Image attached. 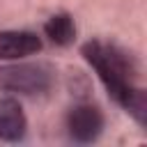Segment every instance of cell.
Masks as SVG:
<instances>
[{
  "instance_id": "6da1fadb",
  "label": "cell",
  "mask_w": 147,
  "mask_h": 147,
  "mask_svg": "<svg viewBox=\"0 0 147 147\" xmlns=\"http://www.w3.org/2000/svg\"><path fill=\"white\" fill-rule=\"evenodd\" d=\"M83 60L94 69L103 83L108 96L122 106L138 126L147 124V92L140 85V62L138 57L115 41L87 39L80 46Z\"/></svg>"
},
{
  "instance_id": "7a4b0ae2",
  "label": "cell",
  "mask_w": 147,
  "mask_h": 147,
  "mask_svg": "<svg viewBox=\"0 0 147 147\" xmlns=\"http://www.w3.org/2000/svg\"><path fill=\"white\" fill-rule=\"evenodd\" d=\"M55 85V69L46 62H9L0 67V90L23 96H41Z\"/></svg>"
},
{
  "instance_id": "3957f363",
  "label": "cell",
  "mask_w": 147,
  "mask_h": 147,
  "mask_svg": "<svg viewBox=\"0 0 147 147\" xmlns=\"http://www.w3.org/2000/svg\"><path fill=\"white\" fill-rule=\"evenodd\" d=\"M64 122H67L69 138L76 140V142H94V140H99V136L103 133V126H106V117H103L101 108L90 103V101L71 106Z\"/></svg>"
},
{
  "instance_id": "277c9868",
  "label": "cell",
  "mask_w": 147,
  "mask_h": 147,
  "mask_svg": "<svg viewBox=\"0 0 147 147\" xmlns=\"http://www.w3.org/2000/svg\"><path fill=\"white\" fill-rule=\"evenodd\" d=\"M44 48V41L37 32L30 30H0V60L14 62L28 55H37Z\"/></svg>"
},
{
  "instance_id": "5b68a950",
  "label": "cell",
  "mask_w": 147,
  "mask_h": 147,
  "mask_svg": "<svg viewBox=\"0 0 147 147\" xmlns=\"http://www.w3.org/2000/svg\"><path fill=\"white\" fill-rule=\"evenodd\" d=\"M28 133V117L18 99L0 96V140L18 142Z\"/></svg>"
},
{
  "instance_id": "8992f818",
  "label": "cell",
  "mask_w": 147,
  "mask_h": 147,
  "mask_svg": "<svg viewBox=\"0 0 147 147\" xmlns=\"http://www.w3.org/2000/svg\"><path fill=\"white\" fill-rule=\"evenodd\" d=\"M76 32H78L76 21L69 11H55L44 21V34L55 46H62V48L71 46L76 41Z\"/></svg>"
}]
</instances>
